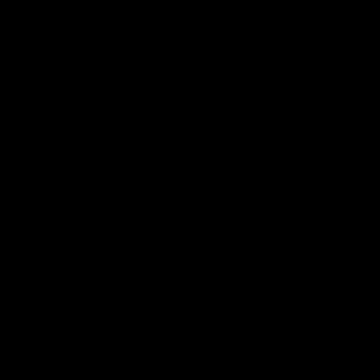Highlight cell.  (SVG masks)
I'll use <instances>...</instances> for the list:
<instances>
[]
</instances>
